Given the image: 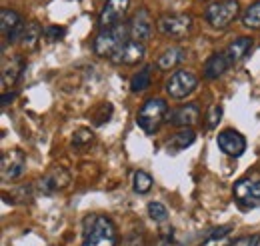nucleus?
<instances>
[{"label":"nucleus","mask_w":260,"mask_h":246,"mask_svg":"<svg viewBox=\"0 0 260 246\" xmlns=\"http://www.w3.org/2000/svg\"><path fill=\"white\" fill-rule=\"evenodd\" d=\"M230 246H260V234H250V236H240Z\"/></svg>","instance_id":"32"},{"label":"nucleus","mask_w":260,"mask_h":246,"mask_svg":"<svg viewBox=\"0 0 260 246\" xmlns=\"http://www.w3.org/2000/svg\"><path fill=\"white\" fill-rule=\"evenodd\" d=\"M128 32V24L126 22H120L112 28H106V30H100L92 42V50L94 54L100 56V58H112L130 38Z\"/></svg>","instance_id":"2"},{"label":"nucleus","mask_w":260,"mask_h":246,"mask_svg":"<svg viewBox=\"0 0 260 246\" xmlns=\"http://www.w3.org/2000/svg\"><path fill=\"white\" fill-rule=\"evenodd\" d=\"M222 106L220 104H214V106H210V110H208V114H206V126L212 130V128H216L218 122L222 120Z\"/></svg>","instance_id":"29"},{"label":"nucleus","mask_w":260,"mask_h":246,"mask_svg":"<svg viewBox=\"0 0 260 246\" xmlns=\"http://www.w3.org/2000/svg\"><path fill=\"white\" fill-rule=\"evenodd\" d=\"M40 38H42V28H40V24H38V22H26V30L22 34L20 44H22L26 50H32V48H36V44H38Z\"/></svg>","instance_id":"23"},{"label":"nucleus","mask_w":260,"mask_h":246,"mask_svg":"<svg viewBox=\"0 0 260 246\" xmlns=\"http://www.w3.org/2000/svg\"><path fill=\"white\" fill-rule=\"evenodd\" d=\"M84 242L82 246H116L118 232L114 222L104 214H90L84 218Z\"/></svg>","instance_id":"1"},{"label":"nucleus","mask_w":260,"mask_h":246,"mask_svg":"<svg viewBox=\"0 0 260 246\" xmlns=\"http://www.w3.org/2000/svg\"><path fill=\"white\" fill-rule=\"evenodd\" d=\"M186 58V52H184V48H178V46H174V48H168V50H164L162 54L158 56V60H156V68L158 70H172V68H176L180 62Z\"/></svg>","instance_id":"20"},{"label":"nucleus","mask_w":260,"mask_h":246,"mask_svg":"<svg viewBox=\"0 0 260 246\" xmlns=\"http://www.w3.org/2000/svg\"><path fill=\"white\" fill-rule=\"evenodd\" d=\"M128 32H130V40L134 42H146L152 34V18L148 14L146 8H140L128 22Z\"/></svg>","instance_id":"12"},{"label":"nucleus","mask_w":260,"mask_h":246,"mask_svg":"<svg viewBox=\"0 0 260 246\" xmlns=\"http://www.w3.org/2000/svg\"><path fill=\"white\" fill-rule=\"evenodd\" d=\"M156 246H180V244L172 240V232H170V234H164L162 238H160V242H158Z\"/></svg>","instance_id":"33"},{"label":"nucleus","mask_w":260,"mask_h":246,"mask_svg":"<svg viewBox=\"0 0 260 246\" xmlns=\"http://www.w3.org/2000/svg\"><path fill=\"white\" fill-rule=\"evenodd\" d=\"M110 114H112V104H110V102H100L96 108L92 110L94 124L100 126V124L108 122V120H110Z\"/></svg>","instance_id":"26"},{"label":"nucleus","mask_w":260,"mask_h":246,"mask_svg":"<svg viewBox=\"0 0 260 246\" xmlns=\"http://www.w3.org/2000/svg\"><path fill=\"white\" fill-rule=\"evenodd\" d=\"M250 48H252V38L250 36H238L228 44L224 52H226L230 64H238V62H242L248 56Z\"/></svg>","instance_id":"16"},{"label":"nucleus","mask_w":260,"mask_h":246,"mask_svg":"<svg viewBox=\"0 0 260 246\" xmlns=\"http://www.w3.org/2000/svg\"><path fill=\"white\" fill-rule=\"evenodd\" d=\"M148 216H150L154 222H164V220L168 218V208L164 206L162 202L152 200V202H148Z\"/></svg>","instance_id":"27"},{"label":"nucleus","mask_w":260,"mask_h":246,"mask_svg":"<svg viewBox=\"0 0 260 246\" xmlns=\"http://www.w3.org/2000/svg\"><path fill=\"white\" fill-rule=\"evenodd\" d=\"M216 144H218V148L222 152L232 156V158H240L242 154L246 152V138L238 130H232V128H226V130L218 132Z\"/></svg>","instance_id":"11"},{"label":"nucleus","mask_w":260,"mask_h":246,"mask_svg":"<svg viewBox=\"0 0 260 246\" xmlns=\"http://www.w3.org/2000/svg\"><path fill=\"white\" fill-rule=\"evenodd\" d=\"M228 66H230V62H228L226 52H214L208 60L204 62V66H202V70H204V78H208V80H216V78H220V76L228 70Z\"/></svg>","instance_id":"17"},{"label":"nucleus","mask_w":260,"mask_h":246,"mask_svg":"<svg viewBox=\"0 0 260 246\" xmlns=\"http://www.w3.org/2000/svg\"><path fill=\"white\" fill-rule=\"evenodd\" d=\"M198 118H200V108L196 104H182V106L174 108L172 112H168L166 122L178 126V128H190L198 122Z\"/></svg>","instance_id":"14"},{"label":"nucleus","mask_w":260,"mask_h":246,"mask_svg":"<svg viewBox=\"0 0 260 246\" xmlns=\"http://www.w3.org/2000/svg\"><path fill=\"white\" fill-rule=\"evenodd\" d=\"M128 8L130 0H106L104 8L100 10V16H98V28L106 30V28H112V26L124 22Z\"/></svg>","instance_id":"8"},{"label":"nucleus","mask_w":260,"mask_h":246,"mask_svg":"<svg viewBox=\"0 0 260 246\" xmlns=\"http://www.w3.org/2000/svg\"><path fill=\"white\" fill-rule=\"evenodd\" d=\"M152 82V66H144L130 78V90L132 93H144Z\"/></svg>","instance_id":"22"},{"label":"nucleus","mask_w":260,"mask_h":246,"mask_svg":"<svg viewBox=\"0 0 260 246\" xmlns=\"http://www.w3.org/2000/svg\"><path fill=\"white\" fill-rule=\"evenodd\" d=\"M144 56H146V48H144V44L142 42H134V40H128L110 60L114 62V64H122V66H134V64H138V62L144 60Z\"/></svg>","instance_id":"13"},{"label":"nucleus","mask_w":260,"mask_h":246,"mask_svg":"<svg viewBox=\"0 0 260 246\" xmlns=\"http://www.w3.org/2000/svg\"><path fill=\"white\" fill-rule=\"evenodd\" d=\"M166 118H168V104L164 102V98H148L136 114V124L146 134H156Z\"/></svg>","instance_id":"3"},{"label":"nucleus","mask_w":260,"mask_h":246,"mask_svg":"<svg viewBox=\"0 0 260 246\" xmlns=\"http://www.w3.org/2000/svg\"><path fill=\"white\" fill-rule=\"evenodd\" d=\"M16 96H18L16 93H10V94L4 93V94H2V102H0V104H2V106H8V104H10V102H12Z\"/></svg>","instance_id":"34"},{"label":"nucleus","mask_w":260,"mask_h":246,"mask_svg":"<svg viewBox=\"0 0 260 246\" xmlns=\"http://www.w3.org/2000/svg\"><path fill=\"white\" fill-rule=\"evenodd\" d=\"M66 34V28L64 26H48V28H44V36L50 40V42H56V40H62Z\"/></svg>","instance_id":"30"},{"label":"nucleus","mask_w":260,"mask_h":246,"mask_svg":"<svg viewBox=\"0 0 260 246\" xmlns=\"http://www.w3.org/2000/svg\"><path fill=\"white\" fill-rule=\"evenodd\" d=\"M0 30H2L4 42L14 44V42L22 40V34L26 30V22L22 20V16L16 10L2 8V12H0Z\"/></svg>","instance_id":"7"},{"label":"nucleus","mask_w":260,"mask_h":246,"mask_svg":"<svg viewBox=\"0 0 260 246\" xmlns=\"http://www.w3.org/2000/svg\"><path fill=\"white\" fill-rule=\"evenodd\" d=\"M192 28L190 14H164L158 18V30L170 38H184Z\"/></svg>","instance_id":"9"},{"label":"nucleus","mask_w":260,"mask_h":246,"mask_svg":"<svg viewBox=\"0 0 260 246\" xmlns=\"http://www.w3.org/2000/svg\"><path fill=\"white\" fill-rule=\"evenodd\" d=\"M198 86V78L194 72L190 70H176L170 74V78L166 80V94L174 100H182L186 96L196 90Z\"/></svg>","instance_id":"6"},{"label":"nucleus","mask_w":260,"mask_h":246,"mask_svg":"<svg viewBox=\"0 0 260 246\" xmlns=\"http://www.w3.org/2000/svg\"><path fill=\"white\" fill-rule=\"evenodd\" d=\"M234 198L242 208H256L260 206V176L248 174L234 184Z\"/></svg>","instance_id":"5"},{"label":"nucleus","mask_w":260,"mask_h":246,"mask_svg":"<svg viewBox=\"0 0 260 246\" xmlns=\"http://www.w3.org/2000/svg\"><path fill=\"white\" fill-rule=\"evenodd\" d=\"M232 226H218V228H212L204 240L200 242V246H230L232 242L228 240V234H230Z\"/></svg>","instance_id":"21"},{"label":"nucleus","mask_w":260,"mask_h":246,"mask_svg":"<svg viewBox=\"0 0 260 246\" xmlns=\"http://www.w3.org/2000/svg\"><path fill=\"white\" fill-rule=\"evenodd\" d=\"M122 246H146V240L138 232H130L122 238Z\"/></svg>","instance_id":"31"},{"label":"nucleus","mask_w":260,"mask_h":246,"mask_svg":"<svg viewBox=\"0 0 260 246\" xmlns=\"http://www.w3.org/2000/svg\"><path fill=\"white\" fill-rule=\"evenodd\" d=\"M70 182V174L66 172L64 168H54V170H50L40 182H38V190L42 192V194H54V192H60V190H64L66 186Z\"/></svg>","instance_id":"15"},{"label":"nucleus","mask_w":260,"mask_h":246,"mask_svg":"<svg viewBox=\"0 0 260 246\" xmlns=\"http://www.w3.org/2000/svg\"><path fill=\"white\" fill-rule=\"evenodd\" d=\"M242 24L250 30H260V0L246 6V10L242 14Z\"/></svg>","instance_id":"24"},{"label":"nucleus","mask_w":260,"mask_h":246,"mask_svg":"<svg viewBox=\"0 0 260 246\" xmlns=\"http://www.w3.org/2000/svg\"><path fill=\"white\" fill-rule=\"evenodd\" d=\"M196 140V134L194 130L190 128H182L178 130L176 134L170 136V140L166 142V150L168 152H180V150H186L188 146H192Z\"/></svg>","instance_id":"19"},{"label":"nucleus","mask_w":260,"mask_h":246,"mask_svg":"<svg viewBox=\"0 0 260 246\" xmlns=\"http://www.w3.org/2000/svg\"><path fill=\"white\" fill-rule=\"evenodd\" d=\"M24 68H26V62L22 56H14L10 62H4V66H2V86H14L16 80L22 76Z\"/></svg>","instance_id":"18"},{"label":"nucleus","mask_w":260,"mask_h":246,"mask_svg":"<svg viewBox=\"0 0 260 246\" xmlns=\"http://www.w3.org/2000/svg\"><path fill=\"white\" fill-rule=\"evenodd\" d=\"M24 168H26V156H24L22 150L12 148V150L2 152V158H0V176H2L4 182L22 176Z\"/></svg>","instance_id":"10"},{"label":"nucleus","mask_w":260,"mask_h":246,"mask_svg":"<svg viewBox=\"0 0 260 246\" xmlns=\"http://www.w3.org/2000/svg\"><path fill=\"white\" fill-rule=\"evenodd\" d=\"M238 12H240L238 0H220V2H212V4L206 6L204 18L212 28L224 30L236 20Z\"/></svg>","instance_id":"4"},{"label":"nucleus","mask_w":260,"mask_h":246,"mask_svg":"<svg viewBox=\"0 0 260 246\" xmlns=\"http://www.w3.org/2000/svg\"><path fill=\"white\" fill-rule=\"evenodd\" d=\"M92 138H94V134H92L90 128H80V130L74 132V136H72V144H74V146H84V144H90Z\"/></svg>","instance_id":"28"},{"label":"nucleus","mask_w":260,"mask_h":246,"mask_svg":"<svg viewBox=\"0 0 260 246\" xmlns=\"http://www.w3.org/2000/svg\"><path fill=\"white\" fill-rule=\"evenodd\" d=\"M152 182H154L152 176H150L148 172H144V170H136L134 176H132V188H134V192H138V194L150 192Z\"/></svg>","instance_id":"25"}]
</instances>
